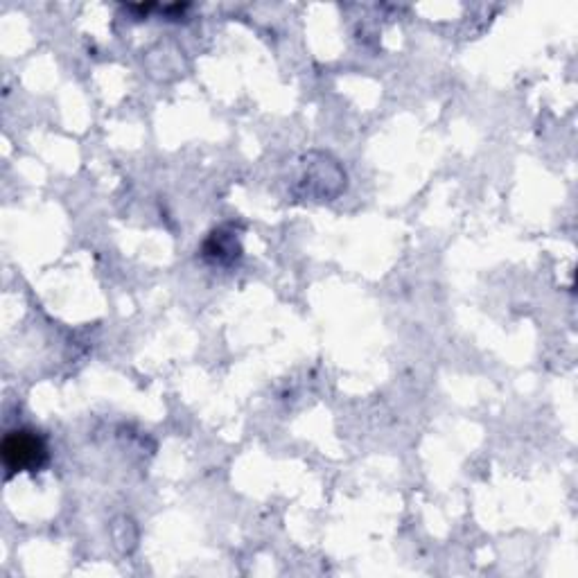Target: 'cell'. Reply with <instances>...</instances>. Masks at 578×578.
Listing matches in <instances>:
<instances>
[{
  "label": "cell",
  "mask_w": 578,
  "mask_h": 578,
  "mask_svg": "<svg viewBox=\"0 0 578 578\" xmlns=\"http://www.w3.org/2000/svg\"><path fill=\"white\" fill-rule=\"evenodd\" d=\"M48 461V448L41 436L32 429H14L3 439V463L5 468L14 472H37Z\"/></svg>",
  "instance_id": "obj_1"
},
{
  "label": "cell",
  "mask_w": 578,
  "mask_h": 578,
  "mask_svg": "<svg viewBox=\"0 0 578 578\" xmlns=\"http://www.w3.org/2000/svg\"><path fill=\"white\" fill-rule=\"evenodd\" d=\"M206 258H210L217 265H229V262L240 258V244L233 238V233L217 231L210 235V240L204 247Z\"/></svg>",
  "instance_id": "obj_2"
}]
</instances>
